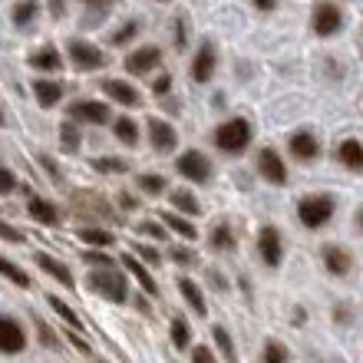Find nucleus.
Returning a JSON list of instances; mask_svg holds the SVG:
<instances>
[{
  "label": "nucleus",
  "instance_id": "nucleus-1",
  "mask_svg": "<svg viewBox=\"0 0 363 363\" xmlns=\"http://www.w3.org/2000/svg\"><path fill=\"white\" fill-rule=\"evenodd\" d=\"M215 143H218L221 152L241 155L251 145V125H248V119H228V123H221L218 133H215Z\"/></svg>",
  "mask_w": 363,
  "mask_h": 363
},
{
  "label": "nucleus",
  "instance_id": "nucleus-2",
  "mask_svg": "<svg viewBox=\"0 0 363 363\" xmlns=\"http://www.w3.org/2000/svg\"><path fill=\"white\" fill-rule=\"evenodd\" d=\"M89 287H93L99 297L113 301V304H123L125 297H129V284H125V277L119 274V271H113V268L96 271V274L89 277Z\"/></svg>",
  "mask_w": 363,
  "mask_h": 363
},
{
  "label": "nucleus",
  "instance_id": "nucleus-3",
  "mask_svg": "<svg viewBox=\"0 0 363 363\" xmlns=\"http://www.w3.org/2000/svg\"><path fill=\"white\" fill-rule=\"evenodd\" d=\"M330 215H334V199H330V195H307V199H301V205H297V218L304 221L307 228L327 225Z\"/></svg>",
  "mask_w": 363,
  "mask_h": 363
},
{
  "label": "nucleus",
  "instance_id": "nucleus-4",
  "mask_svg": "<svg viewBox=\"0 0 363 363\" xmlns=\"http://www.w3.org/2000/svg\"><path fill=\"white\" fill-rule=\"evenodd\" d=\"M69 60H73V67L77 69H99L106 63V53L86 40H73L69 43Z\"/></svg>",
  "mask_w": 363,
  "mask_h": 363
},
{
  "label": "nucleus",
  "instance_id": "nucleus-5",
  "mask_svg": "<svg viewBox=\"0 0 363 363\" xmlns=\"http://www.w3.org/2000/svg\"><path fill=\"white\" fill-rule=\"evenodd\" d=\"M314 33L317 37H330V33H337V30L344 27V13L337 10V4H317V10H314Z\"/></svg>",
  "mask_w": 363,
  "mask_h": 363
},
{
  "label": "nucleus",
  "instance_id": "nucleus-6",
  "mask_svg": "<svg viewBox=\"0 0 363 363\" xmlns=\"http://www.w3.org/2000/svg\"><path fill=\"white\" fill-rule=\"evenodd\" d=\"M179 172L185 175V179H191V182H205L211 175V162L201 152L189 149V152L179 155Z\"/></svg>",
  "mask_w": 363,
  "mask_h": 363
},
{
  "label": "nucleus",
  "instance_id": "nucleus-7",
  "mask_svg": "<svg viewBox=\"0 0 363 363\" xmlns=\"http://www.w3.org/2000/svg\"><path fill=\"white\" fill-rule=\"evenodd\" d=\"M159 60H162V50L159 47H143V50H135V53L125 57V69H129L133 77H145L149 69L159 67Z\"/></svg>",
  "mask_w": 363,
  "mask_h": 363
},
{
  "label": "nucleus",
  "instance_id": "nucleus-8",
  "mask_svg": "<svg viewBox=\"0 0 363 363\" xmlns=\"http://www.w3.org/2000/svg\"><path fill=\"white\" fill-rule=\"evenodd\" d=\"M23 347H27V337L20 324L10 317H0V354H20Z\"/></svg>",
  "mask_w": 363,
  "mask_h": 363
},
{
  "label": "nucleus",
  "instance_id": "nucleus-9",
  "mask_svg": "<svg viewBox=\"0 0 363 363\" xmlns=\"http://www.w3.org/2000/svg\"><path fill=\"white\" fill-rule=\"evenodd\" d=\"M258 172L264 175L271 185H284L287 182V169H284V162H281V155H277L274 149H261L258 152Z\"/></svg>",
  "mask_w": 363,
  "mask_h": 363
},
{
  "label": "nucleus",
  "instance_id": "nucleus-10",
  "mask_svg": "<svg viewBox=\"0 0 363 363\" xmlns=\"http://www.w3.org/2000/svg\"><path fill=\"white\" fill-rule=\"evenodd\" d=\"M258 255L264 258V264H271V268H277V264H281L284 248H281V235H277V228H261V235H258Z\"/></svg>",
  "mask_w": 363,
  "mask_h": 363
},
{
  "label": "nucleus",
  "instance_id": "nucleus-11",
  "mask_svg": "<svg viewBox=\"0 0 363 363\" xmlns=\"http://www.w3.org/2000/svg\"><path fill=\"white\" fill-rule=\"evenodd\" d=\"M149 143H152V149H159V152H172L175 143H179V135H175V129L169 123H162V119H149Z\"/></svg>",
  "mask_w": 363,
  "mask_h": 363
},
{
  "label": "nucleus",
  "instance_id": "nucleus-12",
  "mask_svg": "<svg viewBox=\"0 0 363 363\" xmlns=\"http://www.w3.org/2000/svg\"><path fill=\"white\" fill-rule=\"evenodd\" d=\"M69 119H79V123H109V109L106 103H73L69 106Z\"/></svg>",
  "mask_w": 363,
  "mask_h": 363
},
{
  "label": "nucleus",
  "instance_id": "nucleus-13",
  "mask_svg": "<svg viewBox=\"0 0 363 363\" xmlns=\"http://www.w3.org/2000/svg\"><path fill=\"white\" fill-rule=\"evenodd\" d=\"M211 73H215V47H211V43H201L199 57L191 63V79H195V83H208Z\"/></svg>",
  "mask_w": 363,
  "mask_h": 363
},
{
  "label": "nucleus",
  "instance_id": "nucleus-14",
  "mask_svg": "<svg viewBox=\"0 0 363 363\" xmlns=\"http://www.w3.org/2000/svg\"><path fill=\"white\" fill-rule=\"evenodd\" d=\"M103 93L109 96V99H116V103H123V106H135V103H139V93H135V86L123 83V79H106V83H103Z\"/></svg>",
  "mask_w": 363,
  "mask_h": 363
},
{
  "label": "nucleus",
  "instance_id": "nucleus-15",
  "mask_svg": "<svg viewBox=\"0 0 363 363\" xmlns=\"http://www.w3.org/2000/svg\"><path fill=\"white\" fill-rule=\"evenodd\" d=\"M324 264L330 274H350V255H347V248H337V245H327L324 248Z\"/></svg>",
  "mask_w": 363,
  "mask_h": 363
},
{
  "label": "nucleus",
  "instance_id": "nucleus-16",
  "mask_svg": "<svg viewBox=\"0 0 363 363\" xmlns=\"http://www.w3.org/2000/svg\"><path fill=\"white\" fill-rule=\"evenodd\" d=\"M37 264H40L43 271H47V274L57 277V281H60L63 287H73V271H69L67 264H60V261H53L50 255H37Z\"/></svg>",
  "mask_w": 363,
  "mask_h": 363
},
{
  "label": "nucleus",
  "instance_id": "nucleus-17",
  "mask_svg": "<svg viewBox=\"0 0 363 363\" xmlns=\"http://www.w3.org/2000/svg\"><path fill=\"white\" fill-rule=\"evenodd\" d=\"M33 93H37L40 106H57L60 96H63V86L53 83V79H37V83H33Z\"/></svg>",
  "mask_w": 363,
  "mask_h": 363
},
{
  "label": "nucleus",
  "instance_id": "nucleus-18",
  "mask_svg": "<svg viewBox=\"0 0 363 363\" xmlns=\"http://www.w3.org/2000/svg\"><path fill=\"white\" fill-rule=\"evenodd\" d=\"M30 215L40 221V225H57L60 221V211L53 208V201H47V199H30Z\"/></svg>",
  "mask_w": 363,
  "mask_h": 363
},
{
  "label": "nucleus",
  "instance_id": "nucleus-19",
  "mask_svg": "<svg viewBox=\"0 0 363 363\" xmlns=\"http://www.w3.org/2000/svg\"><path fill=\"white\" fill-rule=\"evenodd\" d=\"M337 155H340V162L347 165V169H363V145L357 143V139H347V143H340V149H337Z\"/></svg>",
  "mask_w": 363,
  "mask_h": 363
},
{
  "label": "nucleus",
  "instance_id": "nucleus-20",
  "mask_svg": "<svg viewBox=\"0 0 363 363\" xmlns=\"http://www.w3.org/2000/svg\"><path fill=\"white\" fill-rule=\"evenodd\" d=\"M30 67H33V69H47V73H53V69L63 67V60H60V53H57L53 47H43V50H37V53L30 57Z\"/></svg>",
  "mask_w": 363,
  "mask_h": 363
},
{
  "label": "nucleus",
  "instance_id": "nucleus-21",
  "mask_svg": "<svg viewBox=\"0 0 363 363\" xmlns=\"http://www.w3.org/2000/svg\"><path fill=\"white\" fill-rule=\"evenodd\" d=\"M291 152L297 155V159H317V139L311 133H297L294 139H291Z\"/></svg>",
  "mask_w": 363,
  "mask_h": 363
},
{
  "label": "nucleus",
  "instance_id": "nucleus-22",
  "mask_svg": "<svg viewBox=\"0 0 363 363\" xmlns=\"http://www.w3.org/2000/svg\"><path fill=\"white\" fill-rule=\"evenodd\" d=\"M179 291H182V297L189 301V307L195 311V314H205V297H201V291H199V284H195V281L179 277Z\"/></svg>",
  "mask_w": 363,
  "mask_h": 363
},
{
  "label": "nucleus",
  "instance_id": "nucleus-23",
  "mask_svg": "<svg viewBox=\"0 0 363 363\" xmlns=\"http://www.w3.org/2000/svg\"><path fill=\"white\" fill-rule=\"evenodd\" d=\"M113 133H116V139H119V143H125V145H135V139H139L135 119H129V116L116 119V123H113Z\"/></svg>",
  "mask_w": 363,
  "mask_h": 363
},
{
  "label": "nucleus",
  "instance_id": "nucleus-24",
  "mask_svg": "<svg viewBox=\"0 0 363 363\" xmlns=\"http://www.w3.org/2000/svg\"><path fill=\"white\" fill-rule=\"evenodd\" d=\"M125 271H133V274H135V281L143 284V291H145V294H155V291H159V287H155V281H152V274H149V271H145V268H143V264H139V261H135V258H125Z\"/></svg>",
  "mask_w": 363,
  "mask_h": 363
},
{
  "label": "nucleus",
  "instance_id": "nucleus-25",
  "mask_svg": "<svg viewBox=\"0 0 363 363\" xmlns=\"http://www.w3.org/2000/svg\"><path fill=\"white\" fill-rule=\"evenodd\" d=\"M37 13H40L37 0H23V4H17V7H13V23H17V27H27Z\"/></svg>",
  "mask_w": 363,
  "mask_h": 363
},
{
  "label": "nucleus",
  "instance_id": "nucleus-26",
  "mask_svg": "<svg viewBox=\"0 0 363 363\" xmlns=\"http://www.w3.org/2000/svg\"><path fill=\"white\" fill-rule=\"evenodd\" d=\"M162 221H165V225H169V228H172V231H179V235H182V238H195V235H199V231H195V225H191V221H185V218H179V215H172V211H165V215H162Z\"/></svg>",
  "mask_w": 363,
  "mask_h": 363
},
{
  "label": "nucleus",
  "instance_id": "nucleus-27",
  "mask_svg": "<svg viewBox=\"0 0 363 363\" xmlns=\"http://www.w3.org/2000/svg\"><path fill=\"white\" fill-rule=\"evenodd\" d=\"M211 245L218 251H231L235 248V235H231L228 225H215V231H211Z\"/></svg>",
  "mask_w": 363,
  "mask_h": 363
},
{
  "label": "nucleus",
  "instance_id": "nucleus-28",
  "mask_svg": "<svg viewBox=\"0 0 363 363\" xmlns=\"http://www.w3.org/2000/svg\"><path fill=\"white\" fill-rule=\"evenodd\" d=\"M0 274L7 277V281H13V284H20V287H30V277H27V271H20L17 264H10L7 258H0Z\"/></svg>",
  "mask_w": 363,
  "mask_h": 363
},
{
  "label": "nucleus",
  "instance_id": "nucleus-29",
  "mask_svg": "<svg viewBox=\"0 0 363 363\" xmlns=\"http://www.w3.org/2000/svg\"><path fill=\"white\" fill-rule=\"evenodd\" d=\"M47 301H50V307H53V311H57V314L63 317V320H67L69 327H77V330H79V327H83V324H79V317H77V311H73V307H69V304H63V301H60V297H53V294H50Z\"/></svg>",
  "mask_w": 363,
  "mask_h": 363
},
{
  "label": "nucleus",
  "instance_id": "nucleus-30",
  "mask_svg": "<svg viewBox=\"0 0 363 363\" xmlns=\"http://www.w3.org/2000/svg\"><path fill=\"white\" fill-rule=\"evenodd\" d=\"M172 205L179 211H185V215H199V201H195V195H191V191H175L172 195Z\"/></svg>",
  "mask_w": 363,
  "mask_h": 363
},
{
  "label": "nucleus",
  "instance_id": "nucleus-31",
  "mask_svg": "<svg viewBox=\"0 0 363 363\" xmlns=\"http://www.w3.org/2000/svg\"><path fill=\"white\" fill-rule=\"evenodd\" d=\"M211 337H215V344H218V350L225 354V360H235V344H231V337L225 327H211Z\"/></svg>",
  "mask_w": 363,
  "mask_h": 363
},
{
  "label": "nucleus",
  "instance_id": "nucleus-32",
  "mask_svg": "<svg viewBox=\"0 0 363 363\" xmlns=\"http://www.w3.org/2000/svg\"><path fill=\"white\" fill-rule=\"evenodd\" d=\"M79 238L89 241V245H99V248H109V245H113V235L103 231V228H83L79 231Z\"/></svg>",
  "mask_w": 363,
  "mask_h": 363
},
{
  "label": "nucleus",
  "instance_id": "nucleus-33",
  "mask_svg": "<svg viewBox=\"0 0 363 363\" xmlns=\"http://www.w3.org/2000/svg\"><path fill=\"white\" fill-rule=\"evenodd\" d=\"M189 340H191L189 324H185L182 317H175V320H172V344L179 347V350H185V347H189Z\"/></svg>",
  "mask_w": 363,
  "mask_h": 363
},
{
  "label": "nucleus",
  "instance_id": "nucleus-34",
  "mask_svg": "<svg viewBox=\"0 0 363 363\" xmlns=\"http://www.w3.org/2000/svg\"><path fill=\"white\" fill-rule=\"evenodd\" d=\"M60 139H63V145L67 149H77L79 145V129L73 119H67V123H60Z\"/></svg>",
  "mask_w": 363,
  "mask_h": 363
},
{
  "label": "nucleus",
  "instance_id": "nucleus-35",
  "mask_svg": "<svg viewBox=\"0 0 363 363\" xmlns=\"http://www.w3.org/2000/svg\"><path fill=\"white\" fill-rule=\"evenodd\" d=\"M139 189L149 191V195H159V191L165 189V179H162V175H152V172H149V175H139Z\"/></svg>",
  "mask_w": 363,
  "mask_h": 363
},
{
  "label": "nucleus",
  "instance_id": "nucleus-36",
  "mask_svg": "<svg viewBox=\"0 0 363 363\" xmlns=\"http://www.w3.org/2000/svg\"><path fill=\"white\" fill-rule=\"evenodd\" d=\"M135 30H139V23H135V20H129L125 27H119V30H116L113 43H116V47H125V43H129V40L135 37Z\"/></svg>",
  "mask_w": 363,
  "mask_h": 363
},
{
  "label": "nucleus",
  "instance_id": "nucleus-37",
  "mask_svg": "<svg viewBox=\"0 0 363 363\" xmlns=\"http://www.w3.org/2000/svg\"><path fill=\"white\" fill-rule=\"evenodd\" d=\"M93 169L96 172H125V162L123 159H96Z\"/></svg>",
  "mask_w": 363,
  "mask_h": 363
},
{
  "label": "nucleus",
  "instance_id": "nucleus-38",
  "mask_svg": "<svg viewBox=\"0 0 363 363\" xmlns=\"http://www.w3.org/2000/svg\"><path fill=\"white\" fill-rule=\"evenodd\" d=\"M264 363H287V350L271 340V344L264 347Z\"/></svg>",
  "mask_w": 363,
  "mask_h": 363
},
{
  "label": "nucleus",
  "instance_id": "nucleus-39",
  "mask_svg": "<svg viewBox=\"0 0 363 363\" xmlns=\"http://www.w3.org/2000/svg\"><path fill=\"white\" fill-rule=\"evenodd\" d=\"M135 231H139V235H149V238H165V228H159V221H139V225H135Z\"/></svg>",
  "mask_w": 363,
  "mask_h": 363
},
{
  "label": "nucleus",
  "instance_id": "nucleus-40",
  "mask_svg": "<svg viewBox=\"0 0 363 363\" xmlns=\"http://www.w3.org/2000/svg\"><path fill=\"white\" fill-rule=\"evenodd\" d=\"M0 238L10 241V245H23V231H20V228H10L7 221L0 218Z\"/></svg>",
  "mask_w": 363,
  "mask_h": 363
},
{
  "label": "nucleus",
  "instance_id": "nucleus-41",
  "mask_svg": "<svg viewBox=\"0 0 363 363\" xmlns=\"http://www.w3.org/2000/svg\"><path fill=\"white\" fill-rule=\"evenodd\" d=\"M13 189H17V179H13V172L0 165V195H10Z\"/></svg>",
  "mask_w": 363,
  "mask_h": 363
},
{
  "label": "nucleus",
  "instance_id": "nucleus-42",
  "mask_svg": "<svg viewBox=\"0 0 363 363\" xmlns=\"http://www.w3.org/2000/svg\"><path fill=\"white\" fill-rule=\"evenodd\" d=\"M133 251L145 261V264H159V255H155V248H149V245H135Z\"/></svg>",
  "mask_w": 363,
  "mask_h": 363
},
{
  "label": "nucleus",
  "instance_id": "nucleus-43",
  "mask_svg": "<svg viewBox=\"0 0 363 363\" xmlns=\"http://www.w3.org/2000/svg\"><path fill=\"white\" fill-rule=\"evenodd\" d=\"M83 258H86L89 264H99V271H103V268H113V261L106 258V255H99V251H86Z\"/></svg>",
  "mask_w": 363,
  "mask_h": 363
},
{
  "label": "nucleus",
  "instance_id": "nucleus-44",
  "mask_svg": "<svg viewBox=\"0 0 363 363\" xmlns=\"http://www.w3.org/2000/svg\"><path fill=\"white\" fill-rule=\"evenodd\" d=\"M191 363H215V357H211L208 347H195L191 350Z\"/></svg>",
  "mask_w": 363,
  "mask_h": 363
},
{
  "label": "nucleus",
  "instance_id": "nucleus-45",
  "mask_svg": "<svg viewBox=\"0 0 363 363\" xmlns=\"http://www.w3.org/2000/svg\"><path fill=\"white\" fill-rule=\"evenodd\" d=\"M172 258H175V261H182V264H191V261H195V258H191V251H189V248H172Z\"/></svg>",
  "mask_w": 363,
  "mask_h": 363
},
{
  "label": "nucleus",
  "instance_id": "nucleus-46",
  "mask_svg": "<svg viewBox=\"0 0 363 363\" xmlns=\"http://www.w3.org/2000/svg\"><path fill=\"white\" fill-rule=\"evenodd\" d=\"M175 47H185V23H182V20H179V23H175Z\"/></svg>",
  "mask_w": 363,
  "mask_h": 363
},
{
  "label": "nucleus",
  "instance_id": "nucleus-47",
  "mask_svg": "<svg viewBox=\"0 0 363 363\" xmlns=\"http://www.w3.org/2000/svg\"><path fill=\"white\" fill-rule=\"evenodd\" d=\"M37 324H40V320H37ZM40 340H43V344H50V347L57 344V340H53V334H50V330H47L43 324H40Z\"/></svg>",
  "mask_w": 363,
  "mask_h": 363
},
{
  "label": "nucleus",
  "instance_id": "nucleus-48",
  "mask_svg": "<svg viewBox=\"0 0 363 363\" xmlns=\"http://www.w3.org/2000/svg\"><path fill=\"white\" fill-rule=\"evenodd\" d=\"M119 205H123L125 211H133L135 208V199H133V195H119Z\"/></svg>",
  "mask_w": 363,
  "mask_h": 363
},
{
  "label": "nucleus",
  "instance_id": "nucleus-49",
  "mask_svg": "<svg viewBox=\"0 0 363 363\" xmlns=\"http://www.w3.org/2000/svg\"><path fill=\"white\" fill-rule=\"evenodd\" d=\"M169 89V77H159L155 79V93H165Z\"/></svg>",
  "mask_w": 363,
  "mask_h": 363
},
{
  "label": "nucleus",
  "instance_id": "nucleus-50",
  "mask_svg": "<svg viewBox=\"0 0 363 363\" xmlns=\"http://www.w3.org/2000/svg\"><path fill=\"white\" fill-rule=\"evenodd\" d=\"M274 4L277 0H255V7H261V10H274Z\"/></svg>",
  "mask_w": 363,
  "mask_h": 363
},
{
  "label": "nucleus",
  "instance_id": "nucleus-51",
  "mask_svg": "<svg viewBox=\"0 0 363 363\" xmlns=\"http://www.w3.org/2000/svg\"><path fill=\"white\" fill-rule=\"evenodd\" d=\"M86 4H106V0H86Z\"/></svg>",
  "mask_w": 363,
  "mask_h": 363
},
{
  "label": "nucleus",
  "instance_id": "nucleus-52",
  "mask_svg": "<svg viewBox=\"0 0 363 363\" xmlns=\"http://www.w3.org/2000/svg\"><path fill=\"white\" fill-rule=\"evenodd\" d=\"M0 125H4V113H0Z\"/></svg>",
  "mask_w": 363,
  "mask_h": 363
},
{
  "label": "nucleus",
  "instance_id": "nucleus-53",
  "mask_svg": "<svg viewBox=\"0 0 363 363\" xmlns=\"http://www.w3.org/2000/svg\"><path fill=\"white\" fill-rule=\"evenodd\" d=\"M96 363H103V360H96Z\"/></svg>",
  "mask_w": 363,
  "mask_h": 363
}]
</instances>
